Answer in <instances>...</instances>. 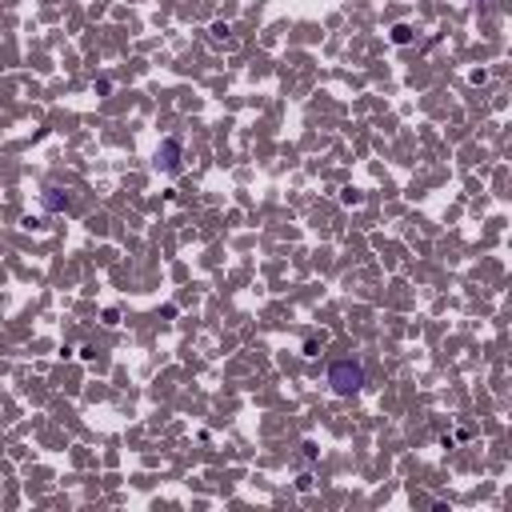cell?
<instances>
[{
	"mask_svg": "<svg viewBox=\"0 0 512 512\" xmlns=\"http://www.w3.org/2000/svg\"><path fill=\"white\" fill-rule=\"evenodd\" d=\"M408 36H412V32H408L404 24H396V28H393V40H396V45H408Z\"/></svg>",
	"mask_w": 512,
	"mask_h": 512,
	"instance_id": "cell-3",
	"label": "cell"
},
{
	"mask_svg": "<svg viewBox=\"0 0 512 512\" xmlns=\"http://www.w3.org/2000/svg\"><path fill=\"white\" fill-rule=\"evenodd\" d=\"M176 152H181L176 140H168V144H164V164H168V168H176Z\"/></svg>",
	"mask_w": 512,
	"mask_h": 512,
	"instance_id": "cell-2",
	"label": "cell"
},
{
	"mask_svg": "<svg viewBox=\"0 0 512 512\" xmlns=\"http://www.w3.org/2000/svg\"><path fill=\"white\" fill-rule=\"evenodd\" d=\"M328 384L336 396H356L364 388V364L360 360H336L328 369Z\"/></svg>",
	"mask_w": 512,
	"mask_h": 512,
	"instance_id": "cell-1",
	"label": "cell"
}]
</instances>
